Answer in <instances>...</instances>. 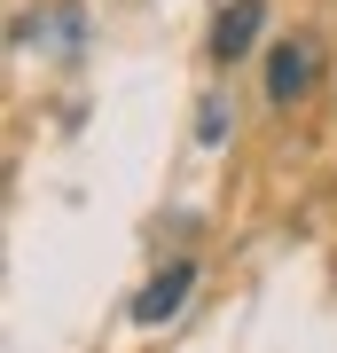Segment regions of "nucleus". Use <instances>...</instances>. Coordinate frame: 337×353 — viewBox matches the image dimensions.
Segmentation results:
<instances>
[{
  "label": "nucleus",
  "mask_w": 337,
  "mask_h": 353,
  "mask_svg": "<svg viewBox=\"0 0 337 353\" xmlns=\"http://www.w3.org/2000/svg\"><path fill=\"white\" fill-rule=\"evenodd\" d=\"M314 71H322V55H314V39H283L275 63H267V102H298L314 87Z\"/></svg>",
  "instance_id": "nucleus-1"
},
{
  "label": "nucleus",
  "mask_w": 337,
  "mask_h": 353,
  "mask_svg": "<svg viewBox=\"0 0 337 353\" xmlns=\"http://www.w3.org/2000/svg\"><path fill=\"white\" fill-rule=\"evenodd\" d=\"M259 24H267V0H236V8L212 24V55L220 63H236V55H251V39H259Z\"/></svg>",
  "instance_id": "nucleus-2"
},
{
  "label": "nucleus",
  "mask_w": 337,
  "mask_h": 353,
  "mask_svg": "<svg viewBox=\"0 0 337 353\" xmlns=\"http://www.w3.org/2000/svg\"><path fill=\"white\" fill-rule=\"evenodd\" d=\"M188 283H196V267H165L157 283H141V299H134V322H165V314H181V299H188Z\"/></svg>",
  "instance_id": "nucleus-3"
},
{
  "label": "nucleus",
  "mask_w": 337,
  "mask_h": 353,
  "mask_svg": "<svg viewBox=\"0 0 337 353\" xmlns=\"http://www.w3.org/2000/svg\"><path fill=\"white\" fill-rule=\"evenodd\" d=\"M196 141L212 150V141H227V102H204V118H196Z\"/></svg>",
  "instance_id": "nucleus-5"
},
{
  "label": "nucleus",
  "mask_w": 337,
  "mask_h": 353,
  "mask_svg": "<svg viewBox=\"0 0 337 353\" xmlns=\"http://www.w3.org/2000/svg\"><path fill=\"white\" fill-rule=\"evenodd\" d=\"M87 24H79V8H39V16H16V48H48V39H79Z\"/></svg>",
  "instance_id": "nucleus-4"
}]
</instances>
